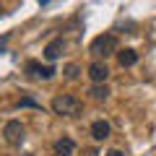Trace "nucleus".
<instances>
[{"instance_id": "nucleus-10", "label": "nucleus", "mask_w": 156, "mask_h": 156, "mask_svg": "<svg viewBox=\"0 0 156 156\" xmlns=\"http://www.w3.org/2000/svg\"><path fill=\"white\" fill-rule=\"evenodd\" d=\"M91 99L94 101H107V96H109V89H107L104 83H96V86H91Z\"/></svg>"}, {"instance_id": "nucleus-5", "label": "nucleus", "mask_w": 156, "mask_h": 156, "mask_svg": "<svg viewBox=\"0 0 156 156\" xmlns=\"http://www.w3.org/2000/svg\"><path fill=\"white\" fill-rule=\"evenodd\" d=\"M89 78L94 81V83H104L107 78H109V68H107V62L94 60V62L89 65Z\"/></svg>"}, {"instance_id": "nucleus-2", "label": "nucleus", "mask_w": 156, "mask_h": 156, "mask_svg": "<svg viewBox=\"0 0 156 156\" xmlns=\"http://www.w3.org/2000/svg\"><path fill=\"white\" fill-rule=\"evenodd\" d=\"M89 52L96 57V60H107L109 55L117 52V37L115 34H99V37L89 44Z\"/></svg>"}, {"instance_id": "nucleus-11", "label": "nucleus", "mask_w": 156, "mask_h": 156, "mask_svg": "<svg viewBox=\"0 0 156 156\" xmlns=\"http://www.w3.org/2000/svg\"><path fill=\"white\" fill-rule=\"evenodd\" d=\"M78 73H81V70H78V65H73V62L65 68V78H68V81H76V78H78Z\"/></svg>"}, {"instance_id": "nucleus-1", "label": "nucleus", "mask_w": 156, "mask_h": 156, "mask_svg": "<svg viewBox=\"0 0 156 156\" xmlns=\"http://www.w3.org/2000/svg\"><path fill=\"white\" fill-rule=\"evenodd\" d=\"M50 109L55 115H60V117H78L81 109H83V101L78 99V96H73V94H57L52 99Z\"/></svg>"}, {"instance_id": "nucleus-12", "label": "nucleus", "mask_w": 156, "mask_h": 156, "mask_svg": "<svg viewBox=\"0 0 156 156\" xmlns=\"http://www.w3.org/2000/svg\"><path fill=\"white\" fill-rule=\"evenodd\" d=\"M21 107H39L37 101H31V99H21Z\"/></svg>"}, {"instance_id": "nucleus-6", "label": "nucleus", "mask_w": 156, "mask_h": 156, "mask_svg": "<svg viewBox=\"0 0 156 156\" xmlns=\"http://www.w3.org/2000/svg\"><path fill=\"white\" fill-rule=\"evenodd\" d=\"M62 50H65V42H62V37H57V39H52L50 44L44 47V60H47V62H55L57 57L62 55Z\"/></svg>"}, {"instance_id": "nucleus-8", "label": "nucleus", "mask_w": 156, "mask_h": 156, "mask_svg": "<svg viewBox=\"0 0 156 156\" xmlns=\"http://www.w3.org/2000/svg\"><path fill=\"white\" fill-rule=\"evenodd\" d=\"M117 62H120V65L122 68H133L135 62H138V52L135 50H117Z\"/></svg>"}, {"instance_id": "nucleus-7", "label": "nucleus", "mask_w": 156, "mask_h": 156, "mask_svg": "<svg viewBox=\"0 0 156 156\" xmlns=\"http://www.w3.org/2000/svg\"><path fill=\"white\" fill-rule=\"evenodd\" d=\"M112 135V125L107 122V120H96L94 125H91V138L94 140H107Z\"/></svg>"}, {"instance_id": "nucleus-3", "label": "nucleus", "mask_w": 156, "mask_h": 156, "mask_svg": "<svg viewBox=\"0 0 156 156\" xmlns=\"http://www.w3.org/2000/svg\"><path fill=\"white\" fill-rule=\"evenodd\" d=\"M3 135H5V140H8L11 146H21L23 138H26V130H23V125L18 122V120H11V122H5Z\"/></svg>"}, {"instance_id": "nucleus-9", "label": "nucleus", "mask_w": 156, "mask_h": 156, "mask_svg": "<svg viewBox=\"0 0 156 156\" xmlns=\"http://www.w3.org/2000/svg\"><path fill=\"white\" fill-rule=\"evenodd\" d=\"M55 154H60V156H73V154H76V143H73L70 138H57V140H55Z\"/></svg>"}, {"instance_id": "nucleus-13", "label": "nucleus", "mask_w": 156, "mask_h": 156, "mask_svg": "<svg viewBox=\"0 0 156 156\" xmlns=\"http://www.w3.org/2000/svg\"><path fill=\"white\" fill-rule=\"evenodd\" d=\"M107 156H125V154H122V151H117V148H112V151H109Z\"/></svg>"}, {"instance_id": "nucleus-15", "label": "nucleus", "mask_w": 156, "mask_h": 156, "mask_svg": "<svg viewBox=\"0 0 156 156\" xmlns=\"http://www.w3.org/2000/svg\"><path fill=\"white\" fill-rule=\"evenodd\" d=\"M55 156H60V154H55Z\"/></svg>"}, {"instance_id": "nucleus-4", "label": "nucleus", "mask_w": 156, "mask_h": 156, "mask_svg": "<svg viewBox=\"0 0 156 156\" xmlns=\"http://www.w3.org/2000/svg\"><path fill=\"white\" fill-rule=\"evenodd\" d=\"M26 73L34 78V81H50L55 76V68L52 65H39V62H26Z\"/></svg>"}, {"instance_id": "nucleus-14", "label": "nucleus", "mask_w": 156, "mask_h": 156, "mask_svg": "<svg viewBox=\"0 0 156 156\" xmlns=\"http://www.w3.org/2000/svg\"><path fill=\"white\" fill-rule=\"evenodd\" d=\"M37 3H39V5H47V3H50V0H37Z\"/></svg>"}]
</instances>
